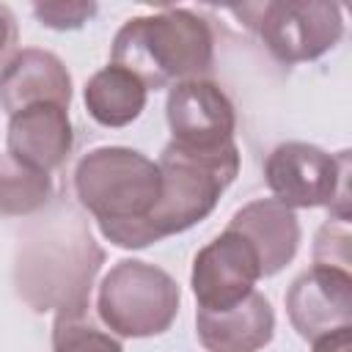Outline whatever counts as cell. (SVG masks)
I'll return each mask as SVG.
<instances>
[{
	"mask_svg": "<svg viewBox=\"0 0 352 352\" xmlns=\"http://www.w3.org/2000/svg\"><path fill=\"white\" fill-rule=\"evenodd\" d=\"M74 192L94 214L104 239L118 248H146V223L160 201V165L126 146L88 151L74 168Z\"/></svg>",
	"mask_w": 352,
	"mask_h": 352,
	"instance_id": "6da1fadb",
	"label": "cell"
},
{
	"mask_svg": "<svg viewBox=\"0 0 352 352\" xmlns=\"http://www.w3.org/2000/svg\"><path fill=\"white\" fill-rule=\"evenodd\" d=\"M113 63L132 72L146 88H165L184 80H204L212 69L214 38L198 14L165 8L132 16L113 38Z\"/></svg>",
	"mask_w": 352,
	"mask_h": 352,
	"instance_id": "7a4b0ae2",
	"label": "cell"
},
{
	"mask_svg": "<svg viewBox=\"0 0 352 352\" xmlns=\"http://www.w3.org/2000/svg\"><path fill=\"white\" fill-rule=\"evenodd\" d=\"M162 192L146 223L148 245L201 223L239 173L236 143L195 148L170 140L160 154Z\"/></svg>",
	"mask_w": 352,
	"mask_h": 352,
	"instance_id": "3957f363",
	"label": "cell"
},
{
	"mask_svg": "<svg viewBox=\"0 0 352 352\" xmlns=\"http://www.w3.org/2000/svg\"><path fill=\"white\" fill-rule=\"evenodd\" d=\"M179 300V283L165 270L138 258H124L102 278L96 308L116 336L148 338L173 324Z\"/></svg>",
	"mask_w": 352,
	"mask_h": 352,
	"instance_id": "277c9868",
	"label": "cell"
},
{
	"mask_svg": "<svg viewBox=\"0 0 352 352\" xmlns=\"http://www.w3.org/2000/svg\"><path fill=\"white\" fill-rule=\"evenodd\" d=\"M264 179L283 206H330L336 220L349 223V151L327 154L314 143L289 140L270 151Z\"/></svg>",
	"mask_w": 352,
	"mask_h": 352,
	"instance_id": "5b68a950",
	"label": "cell"
},
{
	"mask_svg": "<svg viewBox=\"0 0 352 352\" xmlns=\"http://www.w3.org/2000/svg\"><path fill=\"white\" fill-rule=\"evenodd\" d=\"M258 19L250 28L258 30L267 50L280 63L316 60L333 50L344 33L341 6L322 0H280L253 6Z\"/></svg>",
	"mask_w": 352,
	"mask_h": 352,
	"instance_id": "8992f818",
	"label": "cell"
},
{
	"mask_svg": "<svg viewBox=\"0 0 352 352\" xmlns=\"http://www.w3.org/2000/svg\"><path fill=\"white\" fill-rule=\"evenodd\" d=\"M258 278L261 267L253 245L226 228L195 253L190 286L201 311H228L253 292Z\"/></svg>",
	"mask_w": 352,
	"mask_h": 352,
	"instance_id": "52a82bcc",
	"label": "cell"
},
{
	"mask_svg": "<svg viewBox=\"0 0 352 352\" xmlns=\"http://www.w3.org/2000/svg\"><path fill=\"white\" fill-rule=\"evenodd\" d=\"M168 126L176 143L214 148L234 140L236 116L223 88L212 80H184L168 91Z\"/></svg>",
	"mask_w": 352,
	"mask_h": 352,
	"instance_id": "ba28073f",
	"label": "cell"
},
{
	"mask_svg": "<svg viewBox=\"0 0 352 352\" xmlns=\"http://www.w3.org/2000/svg\"><path fill=\"white\" fill-rule=\"evenodd\" d=\"M286 311L305 341H316L338 327H352V275L338 267L314 264L294 278L286 294Z\"/></svg>",
	"mask_w": 352,
	"mask_h": 352,
	"instance_id": "9c48e42d",
	"label": "cell"
},
{
	"mask_svg": "<svg viewBox=\"0 0 352 352\" xmlns=\"http://www.w3.org/2000/svg\"><path fill=\"white\" fill-rule=\"evenodd\" d=\"M8 157L25 168L50 173L66 162L74 146V132L66 107L41 102L11 116L8 121Z\"/></svg>",
	"mask_w": 352,
	"mask_h": 352,
	"instance_id": "30bf717a",
	"label": "cell"
},
{
	"mask_svg": "<svg viewBox=\"0 0 352 352\" xmlns=\"http://www.w3.org/2000/svg\"><path fill=\"white\" fill-rule=\"evenodd\" d=\"M41 102L69 107L72 77L58 55L28 47L19 50L0 72V107L8 116H14Z\"/></svg>",
	"mask_w": 352,
	"mask_h": 352,
	"instance_id": "8fae6325",
	"label": "cell"
},
{
	"mask_svg": "<svg viewBox=\"0 0 352 352\" xmlns=\"http://www.w3.org/2000/svg\"><path fill=\"white\" fill-rule=\"evenodd\" d=\"M228 228L242 234L253 245L258 256L261 278L280 272L294 258L300 245V223L294 209L283 206L275 198L250 201L231 217Z\"/></svg>",
	"mask_w": 352,
	"mask_h": 352,
	"instance_id": "7c38bea8",
	"label": "cell"
},
{
	"mask_svg": "<svg viewBox=\"0 0 352 352\" xmlns=\"http://www.w3.org/2000/svg\"><path fill=\"white\" fill-rule=\"evenodd\" d=\"M195 327L209 352H258L275 336V314L264 294L250 292L228 311L198 308Z\"/></svg>",
	"mask_w": 352,
	"mask_h": 352,
	"instance_id": "4fadbf2b",
	"label": "cell"
},
{
	"mask_svg": "<svg viewBox=\"0 0 352 352\" xmlns=\"http://www.w3.org/2000/svg\"><path fill=\"white\" fill-rule=\"evenodd\" d=\"M148 88L126 69L110 63L85 82V110L102 126H126L146 107Z\"/></svg>",
	"mask_w": 352,
	"mask_h": 352,
	"instance_id": "5bb4252c",
	"label": "cell"
},
{
	"mask_svg": "<svg viewBox=\"0 0 352 352\" xmlns=\"http://www.w3.org/2000/svg\"><path fill=\"white\" fill-rule=\"evenodd\" d=\"M52 198V176L0 154V214H33Z\"/></svg>",
	"mask_w": 352,
	"mask_h": 352,
	"instance_id": "9a60e30c",
	"label": "cell"
},
{
	"mask_svg": "<svg viewBox=\"0 0 352 352\" xmlns=\"http://www.w3.org/2000/svg\"><path fill=\"white\" fill-rule=\"evenodd\" d=\"M52 352H124L110 336L85 324L80 316H58L52 330Z\"/></svg>",
	"mask_w": 352,
	"mask_h": 352,
	"instance_id": "2e32d148",
	"label": "cell"
},
{
	"mask_svg": "<svg viewBox=\"0 0 352 352\" xmlns=\"http://www.w3.org/2000/svg\"><path fill=\"white\" fill-rule=\"evenodd\" d=\"M349 226L344 220H327L314 242V264L349 270Z\"/></svg>",
	"mask_w": 352,
	"mask_h": 352,
	"instance_id": "e0dca14e",
	"label": "cell"
},
{
	"mask_svg": "<svg viewBox=\"0 0 352 352\" xmlns=\"http://www.w3.org/2000/svg\"><path fill=\"white\" fill-rule=\"evenodd\" d=\"M33 14L41 25L52 30H77L82 28L94 14L96 3H82V0H69V3H36Z\"/></svg>",
	"mask_w": 352,
	"mask_h": 352,
	"instance_id": "ac0fdd59",
	"label": "cell"
},
{
	"mask_svg": "<svg viewBox=\"0 0 352 352\" xmlns=\"http://www.w3.org/2000/svg\"><path fill=\"white\" fill-rule=\"evenodd\" d=\"M16 38H19V30H16V16L11 14L8 6L0 3V72L6 69V63L16 55Z\"/></svg>",
	"mask_w": 352,
	"mask_h": 352,
	"instance_id": "d6986e66",
	"label": "cell"
},
{
	"mask_svg": "<svg viewBox=\"0 0 352 352\" xmlns=\"http://www.w3.org/2000/svg\"><path fill=\"white\" fill-rule=\"evenodd\" d=\"M314 352H352V327H338L314 341Z\"/></svg>",
	"mask_w": 352,
	"mask_h": 352,
	"instance_id": "ffe728a7",
	"label": "cell"
}]
</instances>
